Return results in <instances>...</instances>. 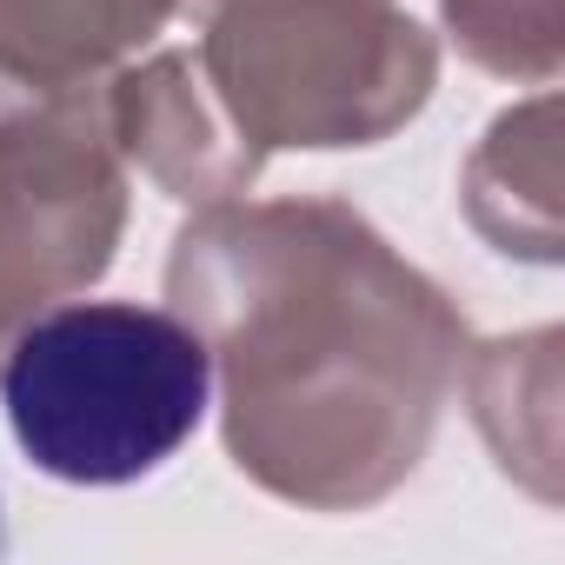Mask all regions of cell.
<instances>
[{
	"instance_id": "obj_1",
	"label": "cell",
	"mask_w": 565,
	"mask_h": 565,
	"mask_svg": "<svg viewBox=\"0 0 565 565\" xmlns=\"http://www.w3.org/2000/svg\"><path fill=\"white\" fill-rule=\"evenodd\" d=\"M206 399V340L186 320L134 300L54 307L14 340L0 366L14 446L34 459V472L61 486L147 479L200 433Z\"/></svg>"
}]
</instances>
